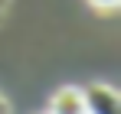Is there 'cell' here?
Instances as JSON below:
<instances>
[{"instance_id": "6da1fadb", "label": "cell", "mask_w": 121, "mask_h": 114, "mask_svg": "<svg viewBox=\"0 0 121 114\" xmlns=\"http://www.w3.org/2000/svg\"><path fill=\"white\" fill-rule=\"evenodd\" d=\"M82 98H85V114H121V98L111 85H85L82 88Z\"/></svg>"}, {"instance_id": "7a4b0ae2", "label": "cell", "mask_w": 121, "mask_h": 114, "mask_svg": "<svg viewBox=\"0 0 121 114\" xmlns=\"http://www.w3.org/2000/svg\"><path fill=\"white\" fill-rule=\"evenodd\" d=\"M49 114H85L82 88H75V85H62L59 91L49 98Z\"/></svg>"}, {"instance_id": "3957f363", "label": "cell", "mask_w": 121, "mask_h": 114, "mask_svg": "<svg viewBox=\"0 0 121 114\" xmlns=\"http://www.w3.org/2000/svg\"><path fill=\"white\" fill-rule=\"evenodd\" d=\"M88 3H92L95 10H118L121 0H88Z\"/></svg>"}, {"instance_id": "277c9868", "label": "cell", "mask_w": 121, "mask_h": 114, "mask_svg": "<svg viewBox=\"0 0 121 114\" xmlns=\"http://www.w3.org/2000/svg\"><path fill=\"white\" fill-rule=\"evenodd\" d=\"M0 114H10V104H7V98L0 95Z\"/></svg>"}, {"instance_id": "5b68a950", "label": "cell", "mask_w": 121, "mask_h": 114, "mask_svg": "<svg viewBox=\"0 0 121 114\" xmlns=\"http://www.w3.org/2000/svg\"><path fill=\"white\" fill-rule=\"evenodd\" d=\"M7 3H10V0H0V10H7Z\"/></svg>"}]
</instances>
